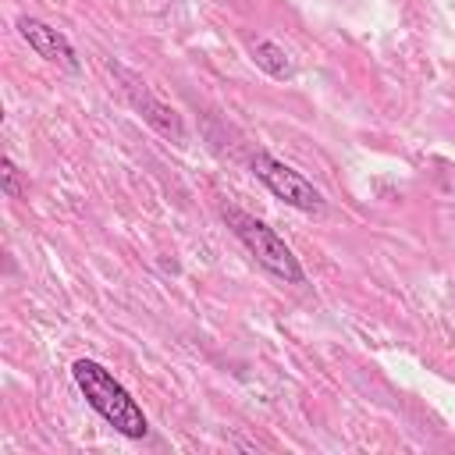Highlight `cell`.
Returning <instances> with one entry per match:
<instances>
[{
    "label": "cell",
    "instance_id": "6da1fadb",
    "mask_svg": "<svg viewBox=\"0 0 455 455\" xmlns=\"http://www.w3.org/2000/svg\"><path fill=\"white\" fill-rule=\"evenodd\" d=\"M71 380L78 387V395L85 398V405L107 423L114 427L121 437L142 441L149 434V419L142 412V405L132 398V391L96 359H75L71 363Z\"/></svg>",
    "mask_w": 455,
    "mask_h": 455
},
{
    "label": "cell",
    "instance_id": "7a4b0ae2",
    "mask_svg": "<svg viewBox=\"0 0 455 455\" xmlns=\"http://www.w3.org/2000/svg\"><path fill=\"white\" fill-rule=\"evenodd\" d=\"M220 213H224L228 228L235 231V238L249 249V256H252L267 274L281 277L284 284H306V270H302L299 256L288 249V242H284L270 224H263L259 217H252V213H245V210H238V206H224Z\"/></svg>",
    "mask_w": 455,
    "mask_h": 455
},
{
    "label": "cell",
    "instance_id": "3957f363",
    "mask_svg": "<svg viewBox=\"0 0 455 455\" xmlns=\"http://www.w3.org/2000/svg\"><path fill=\"white\" fill-rule=\"evenodd\" d=\"M249 167H252V174L267 185V192H270L274 199H281L284 206L302 210V213H309V217H320V213L327 210L323 192H320L302 171L288 167L284 160H277V156H270V153L259 149V153H252Z\"/></svg>",
    "mask_w": 455,
    "mask_h": 455
},
{
    "label": "cell",
    "instance_id": "277c9868",
    "mask_svg": "<svg viewBox=\"0 0 455 455\" xmlns=\"http://www.w3.org/2000/svg\"><path fill=\"white\" fill-rule=\"evenodd\" d=\"M110 71H117L121 75V82H124V92H128V100H132V107L142 114V121L149 124V128H156L164 139H171V142H185V124H181V117H178V110L171 107V103H164L160 96H153L149 92V85L139 78V75H132L128 68H121V64H114L110 60Z\"/></svg>",
    "mask_w": 455,
    "mask_h": 455
},
{
    "label": "cell",
    "instance_id": "5b68a950",
    "mask_svg": "<svg viewBox=\"0 0 455 455\" xmlns=\"http://www.w3.org/2000/svg\"><path fill=\"white\" fill-rule=\"evenodd\" d=\"M18 36H21L43 60H50V64H57V68H64V71H78V68H82V60H78V53H75L71 39H68L64 32H57L53 25H46V21H39V18H18Z\"/></svg>",
    "mask_w": 455,
    "mask_h": 455
},
{
    "label": "cell",
    "instance_id": "8992f818",
    "mask_svg": "<svg viewBox=\"0 0 455 455\" xmlns=\"http://www.w3.org/2000/svg\"><path fill=\"white\" fill-rule=\"evenodd\" d=\"M249 57H252V64H256L259 71H267L270 78H291V75H295L291 57H288L277 43H270V39H256V43L249 46Z\"/></svg>",
    "mask_w": 455,
    "mask_h": 455
},
{
    "label": "cell",
    "instance_id": "52a82bcc",
    "mask_svg": "<svg viewBox=\"0 0 455 455\" xmlns=\"http://www.w3.org/2000/svg\"><path fill=\"white\" fill-rule=\"evenodd\" d=\"M0 188H4V196H7V199H21V196H25L21 171L14 167V160H11V156H4V160H0Z\"/></svg>",
    "mask_w": 455,
    "mask_h": 455
}]
</instances>
